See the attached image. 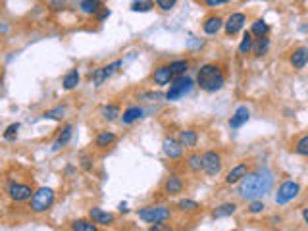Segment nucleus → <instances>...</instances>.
I'll return each instance as SVG.
<instances>
[{
	"mask_svg": "<svg viewBox=\"0 0 308 231\" xmlns=\"http://www.w3.org/2000/svg\"><path fill=\"white\" fill-rule=\"evenodd\" d=\"M120 212H127V204H123V202H121V204H120Z\"/></svg>",
	"mask_w": 308,
	"mask_h": 231,
	"instance_id": "de8ad7c7",
	"label": "nucleus"
},
{
	"mask_svg": "<svg viewBox=\"0 0 308 231\" xmlns=\"http://www.w3.org/2000/svg\"><path fill=\"white\" fill-rule=\"evenodd\" d=\"M306 64H308V48L300 46L297 50H293V54H291V66L295 67V69H302Z\"/></svg>",
	"mask_w": 308,
	"mask_h": 231,
	"instance_id": "4468645a",
	"label": "nucleus"
},
{
	"mask_svg": "<svg viewBox=\"0 0 308 231\" xmlns=\"http://www.w3.org/2000/svg\"><path fill=\"white\" fill-rule=\"evenodd\" d=\"M295 150H297V154H300V156H308V135H304V137L295 144Z\"/></svg>",
	"mask_w": 308,
	"mask_h": 231,
	"instance_id": "e433bc0d",
	"label": "nucleus"
},
{
	"mask_svg": "<svg viewBox=\"0 0 308 231\" xmlns=\"http://www.w3.org/2000/svg\"><path fill=\"white\" fill-rule=\"evenodd\" d=\"M162 150L168 158H172V160H176L179 158L181 154H183V144L179 139L176 137H164V141H162Z\"/></svg>",
	"mask_w": 308,
	"mask_h": 231,
	"instance_id": "6e6552de",
	"label": "nucleus"
},
{
	"mask_svg": "<svg viewBox=\"0 0 308 231\" xmlns=\"http://www.w3.org/2000/svg\"><path fill=\"white\" fill-rule=\"evenodd\" d=\"M233 231H237V229H233Z\"/></svg>",
	"mask_w": 308,
	"mask_h": 231,
	"instance_id": "8fccbe9b",
	"label": "nucleus"
},
{
	"mask_svg": "<svg viewBox=\"0 0 308 231\" xmlns=\"http://www.w3.org/2000/svg\"><path fill=\"white\" fill-rule=\"evenodd\" d=\"M71 129H73L71 125H66V127L62 129V133L58 135V139H56L54 144H52V150H60L64 144H67V141L71 139Z\"/></svg>",
	"mask_w": 308,
	"mask_h": 231,
	"instance_id": "4be33fe9",
	"label": "nucleus"
},
{
	"mask_svg": "<svg viewBox=\"0 0 308 231\" xmlns=\"http://www.w3.org/2000/svg\"><path fill=\"white\" fill-rule=\"evenodd\" d=\"M164 191H166L168 197H176V195H179V193L183 191V183H181V179H179L177 176H170L164 183Z\"/></svg>",
	"mask_w": 308,
	"mask_h": 231,
	"instance_id": "2eb2a0df",
	"label": "nucleus"
},
{
	"mask_svg": "<svg viewBox=\"0 0 308 231\" xmlns=\"http://www.w3.org/2000/svg\"><path fill=\"white\" fill-rule=\"evenodd\" d=\"M154 8V0H133V12H150Z\"/></svg>",
	"mask_w": 308,
	"mask_h": 231,
	"instance_id": "7c9ffc66",
	"label": "nucleus"
},
{
	"mask_svg": "<svg viewBox=\"0 0 308 231\" xmlns=\"http://www.w3.org/2000/svg\"><path fill=\"white\" fill-rule=\"evenodd\" d=\"M62 83H64V89H66V91L75 89L77 85H79V71H77V69H71L69 73L64 75V81H62Z\"/></svg>",
	"mask_w": 308,
	"mask_h": 231,
	"instance_id": "a878e982",
	"label": "nucleus"
},
{
	"mask_svg": "<svg viewBox=\"0 0 308 231\" xmlns=\"http://www.w3.org/2000/svg\"><path fill=\"white\" fill-rule=\"evenodd\" d=\"M179 141H181V144H183L185 148H193V146H197V143H198V135H197V131H193V129H185V131L179 133Z\"/></svg>",
	"mask_w": 308,
	"mask_h": 231,
	"instance_id": "aec40b11",
	"label": "nucleus"
},
{
	"mask_svg": "<svg viewBox=\"0 0 308 231\" xmlns=\"http://www.w3.org/2000/svg\"><path fill=\"white\" fill-rule=\"evenodd\" d=\"M170 67H172L174 75H183V73L189 69V62L187 60H176V62L170 64Z\"/></svg>",
	"mask_w": 308,
	"mask_h": 231,
	"instance_id": "473e14b6",
	"label": "nucleus"
},
{
	"mask_svg": "<svg viewBox=\"0 0 308 231\" xmlns=\"http://www.w3.org/2000/svg\"><path fill=\"white\" fill-rule=\"evenodd\" d=\"M118 116H120V106H118V104H106V106L102 108V118H104V120L114 121Z\"/></svg>",
	"mask_w": 308,
	"mask_h": 231,
	"instance_id": "c85d7f7f",
	"label": "nucleus"
},
{
	"mask_svg": "<svg viewBox=\"0 0 308 231\" xmlns=\"http://www.w3.org/2000/svg\"><path fill=\"white\" fill-rule=\"evenodd\" d=\"M108 16H110V10H108V8H100V10L97 12V20H99V22L106 20Z\"/></svg>",
	"mask_w": 308,
	"mask_h": 231,
	"instance_id": "79ce46f5",
	"label": "nucleus"
},
{
	"mask_svg": "<svg viewBox=\"0 0 308 231\" xmlns=\"http://www.w3.org/2000/svg\"><path fill=\"white\" fill-rule=\"evenodd\" d=\"M223 25H225V23L221 22V18H218V16H210V18H206L204 23H202V29H204V33L206 35H216Z\"/></svg>",
	"mask_w": 308,
	"mask_h": 231,
	"instance_id": "dca6fc26",
	"label": "nucleus"
},
{
	"mask_svg": "<svg viewBox=\"0 0 308 231\" xmlns=\"http://www.w3.org/2000/svg\"><path fill=\"white\" fill-rule=\"evenodd\" d=\"M89 218L95 221V223H99V225H112L114 223V216H112L110 212H104V210L100 208L89 210Z\"/></svg>",
	"mask_w": 308,
	"mask_h": 231,
	"instance_id": "f8f14e48",
	"label": "nucleus"
},
{
	"mask_svg": "<svg viewBox=\"0 0 308 231\" xmlns=\"http://www.w3.org/2000/svg\"><path fill=\"white\" fill-rule=\"evenodd\" d=\"M235 210H237V204H235V202H223V204H220L218 208H214L212 218H214V220H216V218H227V216H233V214H235Z\"/></svg>",
	"mask_w": 308,
	"mask_h": 231,
	"instance_id": "a211bd4d",
	"label": "nucleus"
},
{
	"mask_svg": "<svg viewBox=\"0 0 308 231\" xmlns=\"http://www.w3.org/2000/svg\"><path fill=\"white\" fill-rule=\"evenodd\" d=\"M54 204V191L50 187H41L35 191L33 198H31V210L41 214V212H46Z\"/></svg>",
	"mask_w": 308,
	"mask_h": 231,
	"instance_id": "7ed1b4c3",
	"label": "nucleus"
},
{
	"mask_svg": "<svg viewBox=\"0 0 308 231\" xmlns=\"http://www.w3.org/2000/svg\"><path fill=\"white\" fill-rule=\"evenodd\" d=\"M106 79H108L106 67H97V69H95V73H93V83H95L97 87H100V85H102Z\"/></svg>",
	"mask_w": 308,
	"mask_h": 231,
	"instance_id": "72a5a7b5",
	"label": "nucleus"
},
{
	"mask_svg": "<svg viewBox=\"0 0 308 231\" xmlns=\"http://www.w3.org/2000/svg\"><path fill=\"white\" fill-rule=\"evenodd\" d=\"M116 141V135L112 131H102L97 135V139H95V144L99 146V148H106V146H110L112 143Z\"/></svg>",
	"mask_w": 308,
	"mask_h": 231,
	"instance_id": "5701e85b",
	"label": "nucleus"
},
{
	"mask_svg": "<svg viewBox=\"0 0 308 231\" xmlns=\"http://www.w3.org/2000/svg\"><path fill=\"white\" fill-rule=\"evenodd\" d=\"M249 174V168H247V164H237L233 170H231L229 174H227V177H225V183H229V185H233V183H239L243 177Z\"/></svg>",
	"mask_w": 308,
	"mask_h": 231,
	"instance_id": "f3484780",
	"label": "nucleus"
},
{
	"mask_svg": "<svg viewBox=\"0 0 308 231\" xmlns=\"http://www.w3.org/2000/svg\"><path fill=\"white\" fill-rule=\"evenodd\" d=\"M268 48H270V39L268 37H258L253 44L254 56H264L268 52Z\"/></svg>",
	"mask_w": 308,
	"mask_h": 231,
	"instance_id": "b1692460",
	"label": "nucleus"
},
{
	"mask_svg": "<svg viewBox=\"0 0 308 231\" xmlns=\"http://www.w3.org/2000/svg\"><path fill=\"white\" fill-rule=\"evenodd\" d=\"M298 191H300L298 183H295V181H283V183L279 185V189H277L275 202H277V204H287V202H291L293 198L298 197Z\"/></svg>",
	"mask_w": 308,
	"mask_h": 231,
	"instance_id": "0eeeda50",
	"label": "nucleus"
},
{
	"mask_svg": "<svg viewBox=\"0 0 308 231\" xmlns=\"http://www.w3.org/2000/svg\"><path fill=\"white\" fill-rule=\"evenodd\" d=\"M202 170L210 177L218 176L221 172V156L216 150H208L202 154Z\"/></svg>",
	"mask_w": 308,
	"mask_h": 231,
	"instance_id": "423d86ee",
	"label": "nucleus"
},
{
	"mask_svg": "<svg viewBox=\"0 0 308 231\" xmlns=\"http://www.w3.org/2000/svg\"><path fill=\"white\" fill-rule=\"evenodd\" d=\"M253 44H254L253 33H251V31H247V33L243 35L241 44H239V54H249V52L253 50Z\"/></svg>",
	"mask_w": 308,
	"mask_h": 231,
	"instance_id": "bb28decb",
	"label": "nucleus"
},
{
	"mask_svg": "<svg viewBox=\"0 0 308 231\" xmlns=\"http://www.w3.org/2000/svg\"><path fill=\"white\" fill-rule=\"evenodd\" d=\"M176 2H177V0H156V6H158L160 10L168 12V10H172V8L176 6Z\"/></svg>",
	"mask_w": 308,
	"mask_h": 231,
	"instance_id": "4c0bfd02",
	"label": "nucleus"
},
{
	"mask_svg": "<svg viewBox=\"0 0 308 231\" xmlns=\"http://www.w3.org/2000/svg\"><path fill=\"white\" fill-rule=\"evenodd\" d=\"M264 208H266V206L260 202V200H253V202H251V206H249V212H251V214H260Z\"/></svg>",
	"mask_w": 308,
	"mask_h": 231,
	"instance_id": "ea45409f",
	"label": "nucleus"
},
{
	"mask_svg": "<svg viewBox=\"0 0 308 231\" xmlns=\"http://www.w3.org/2000/svg\"><path fill=\"white\" fill-rule=\"evenodd\" d=\"M197 208H200L198 202L191 200V198H183V200L177 202V210H179V212H195Z\"/></svg>",
	"mask_w": 308,
	"mask_h": 231,
	"instance_id": "2f4dec72",
	"label": "nucleus"
},
{
	"mask_svg": "<svg viewBox=\"0 0 308 231\" xmlns=\"http://www.w3.org/2000/svg\"><path fill=\"white\" fill-rule=\"evenodd\" d=\"M304 31H308V25H306V27H304Z\"/></svg>",
	"mask_w": 308,
	"mask_h": 231,
	"instance_id": "09e8293b",
	"label": "nucleus"
},
{
	"mask_svg": "<svg viewBox=\"0 0 308 231\" xmlns=\"http://www.w3.org/2000/svg\"><path fill=\"white\" fill-rule=\"evenodd\" d=\"M206 6H210V8H216V6H221V4H227V2H231V0H202Z\"/></svg>",
	"mask_w": 308,
	"mask_h": 231,
	"instance_id": "a19ab883",
	"label": "nucleus"
},
{
	"mask_svg": "<svg viewBox=\"0 0 308 231\" xmlns=\"http://www.w3.org/2000/svg\"><path fill=\"white\" fill-rule=\"evenodd\" d=\"M8 195H10L12 200H16V202H23V200H29V198H33V191L29 185H23V183H14L8 187Z\"/></svg>",
	"mask_w": 308,
	"mask_h": 231,
	"instance_id": "1a4fd4ad",
	"label": "nucleus"
},
{
	"mask_svg": "<svg viewBox=\"0 0 308 231\" xmlns=\"http://www.w3.org/2000/svg\"><path fill=\"white\" fill-rule=\"evenodd\" d=\"M191 89H193V79L191 77H183L179 75L177 79H174V83L170 85L168 89V93H166V99L168 100H177L181 99V97H185L187 93H191Z\"/></svg>",
	"mask_w": 308,
	"mask_h": 231,
	"instance_id": "39448f33",
	"label": "nucleus"
},
{
	"mask_svg": "<svg viewBox=\"0 0 308 231\" xmlns=\"http://www.w3.org/2000/svg\"><path fill=\"white\" fill-rule=\"evenodd\" d=\"M18 131H20V123H12V125L6 127V131H4V139L6 141H14L18 137Z\"/></svg>",
	"mask_w": 308,
	"mask_h": 231,
	"instance_id": "c9c22d12",
	"label": "nucleus"
},
{
	"mask_svg": "<svg viewBox=\"0 0 308 231\" xmlns=\"http://www.w3.org/2000/svg\"><path fill=\"white\" fill-rule=\"evenodd\" d=\"M245 22H247V18H245V14H231L229 18H227V22H225V33L229 35H235L237 31H241L243 29V25H245Z\"/></svg>",
	"mask_w": 308,
	"mask_h": 231,
	"instance_id": "9d476101",
	"label": "nucleus"
},
{
	"mask_svg": "<svg viewBox=\"0 0 308 231\" xmlns=\"http://www.w3.org/2000/svg\"><path fill=\"white\" fill-rule=\"evenodd\" d=\"M64 114H66V108H64V106H58L54 110L44 112V118H48V120H62Z\"/></svg>",
	"mask_w": 308,
	"mask_h": 231,
	"instance_id": "f704fd0d",
	"label": "nucleus"
},
{
	"mask_svg": "<svg viewBox=\"0 0 308 231\" xmlns=\"http://www.w3.org/2000/svg\"><path fill=\"white\" fill-rule=\"evenodd\" d=\"M172 79H174V71H172V67L170 66H158L156 69H154L152 81L156 83V85L164 87V85H168Z\"/></svg>",
	"mask_w": 308,
	"mask_h": 231,
	"instance_id": "9b49d317",
	"label": "nucleus"
},
{
	"mask_svg": "<svg viewBox=\"0 0 308 231\" xmlns=\"http://www.w3.org/2000/svg\"><path fill=\"white\" fill-rule=\"evenodd\" d=\"M79 8L83 14H89V16H97V12L102 8V0H81V4H79Z\"/></svg>",
	"mask_w": 308,
	"mask_h": 231,
	"instance_id": "412c9836",
	"label": "nucleus"
},
{
	"mask_svg": "<svg viewBox=\"0 0 308 231\" xmlns=\"http://www.w3.org/2000/svg\"><path fill=\"white\" fill-rule=\"evenodd\" d=\"M148 231H174V227L170 223H166V221H160V223H152Z\"/></svg>",
	"mask_w": 308,
	"mask_h": 231,
	"instance_id": "58836bf2",
	"label": "nucleus"
},
{
	"mask_svg": "<svg viewBox=\"0 0 308 231\" xmlns=\"http://www.w3.org/2000/svg\"><path fill=\"white\" fill-rule=\"evenodd\" d=\"M139 118H143V108H139V106H131V108H127V110L123 112V116H121V123L131 125L133 121H137Z\"/></svg>",
	"mask_w": 308,
	"mask_h": 231,
	"instance_id": "6ab92c4d",
	"label": "nucleus"
},
{
	"mask_svg": "<svg viewBox=\"0 0 308 231\" xmlns=\"http://www.w3.org/2000/svg\"><path fill=\"white\" fill-rule=\"evenodd\" d=\"M268 31H270V25H268L264 20H256V22L253 23V29H251V33L256 35V37H266Z\"/></svg>",
	"mask_w": 308,
	"mask_h": 231,
	"instance_id": "c756f323",
	"label": "nucleus"
},
{
	"mask_svg": "<svg viewBox=\"0 0 308 231\" xmlns=\"http://www.w3.org/2000/svg\"><path fill=\"white\" fill-rule=\"evenodd\" d=\"M302 220L306 221V225H308V208L302 210Z\"/></svg>",
	"mask_w": 308,
	"mask_h": 231,
	"instance_id": "49530a36",
	"label": "nucleus"
},
{
	"mask_svg": "<svg viewBox=\"0 0 308 231\" xmlns=\"http://www.w3.org/2000/svg\"><path fill=\"white\" fill-rule=\"evenodd\" d=\"M71 231H99L93 220H75L71 223Z\"/></svg>",
	"mask_w": 308,
	"mask_h": 231,
	"instance_id": "393cba45",
	"label": "nucleus"
},
{
	"mask_svg": "<svg viewBox=\"0 0 308 231\" xmlns=\"http://www.w3.org/2000/svg\"><path fill=\"white\" fill-rule=\"evenodd\" d=\"M274 185V176L268 168H258L254 174H247L239 181V197L245 200H256V198L264 197L266 193H270V189Z\"/></svg>",
	"mask_w": 308,
	"mask_h": 231,
	"instance_id": "f257e3e1",
	"label": "nucleus"
},
{
	"mask_svg": "<svg viewBox=\"0 0 308 231\" xmlns=\"http://www.w3.org/2000/svg\"><path fill=\"white\" fill-rule=\"evenodd\" d=\"M146 99H148V102H156V100L162 99V95L160 93H148V95H144Z\"/></svg>",
	"mask_w": 308,
	"mask_h": 231,
	"instance_id": "c03bdc74",
	"label": "nucleus"
},
{
	"mask_svg": "<svg viewBox=\"0 0 308 231\" xmlns=\"http://www.w3.org/2000/svg\"><path fill=\"white\" fill-rule=\"evenodd\" d=\"M137 216L146 223H160V221H168L172 218V212L166 206H144L137 212Z\"/></svg>",
	"mask_w": 308,
	"mask_h": 231,
	"instance_id": "20e7f679",
	"label": "nucleus"
},
{
	"mask_svg": "<svg viewBox=\"0 0 308 231\" xmlns=\"http://www.w3.org/2000/svg\"><path fill=\"white\" fill-rule=\"evenodd\" d=\"M187 168L191 172H200L202 170V156L198 152H193L187 156Z\"/></svg>",
	"mask_w": 308,
	"mask_h": 231,
	"instance_id": "cd10ccee",
	"label": "nucleus"
},
{
	"mask_svg": "<svg viewBox=\"0 0 308 231\" xmlns=\"http://www.w3.org/2000/svg\"><path fill=\"white\" fill-rule=\"evenodd\" d=\"M66 4V0H50V10H60Z\"/></svg>",
	"mask_w": 308,
	"mask_h": 231,
	"instance_id": "37998d69",
	"label": "nucleus"
},
{
	"mask_svg": "<svg viewBox=\"0 0 308 231\" xmlns=\"http://www.w3.org/2000/svg\"><path fill=\"white\" fill-rule=\"evenodd\" d=\"M197 81H198V87L206 93H216L223 87L225 83V77H223V71L216 64H206L198 69V75H197Z\"/></svg>",
	"mask_w": 308,
	"mask_h": 231,
	"instance_id": "f03ea898",
	"label": "nucleus"
},
{
	"mask_svg": "<svg viewBox=\"0 0 308 231\" xmlns=\"http://www.w3.org/2000/svg\"><path fill=\"white\" fill-rule=\"evenodd\" d=\"M81 166H83V170H91V158H89V156H83V158H81Z\"/></svg>",
	"mask_w": 308,
	"mask_h": 231,
	"instance_id": "a18cd8bd",
	"label": "nucleus"
},
{
	"mask_svg": "<svg viewBox=\"0 0 308 231\" xmlns=\"http://www.w3.org/2000/svg\"><path fill=\"white\" fill-rule=\"evenodd\" d=\"M249 116H251V112H249V108H247V106H239V108L235 110V114L231 116L229 127H233V129H237V127H241V125H245V123L249 121Z\"/></svg>",
	"mask_w": 308,
	"mask_h": 231,
	"instance_id": "ddd939ff",
	"label": "nucleus"
}]
</instances>
